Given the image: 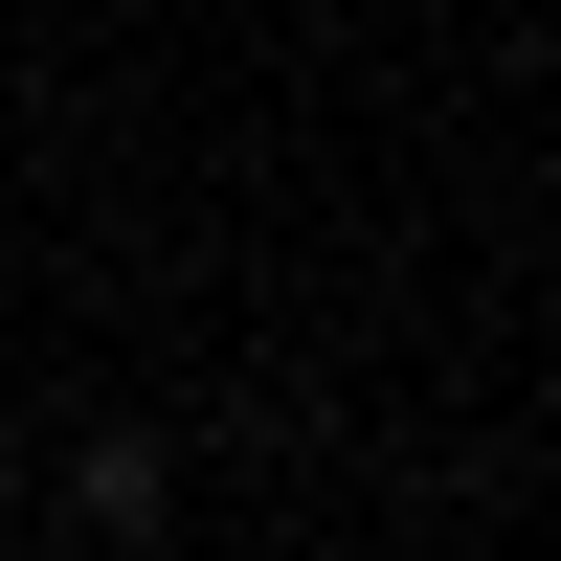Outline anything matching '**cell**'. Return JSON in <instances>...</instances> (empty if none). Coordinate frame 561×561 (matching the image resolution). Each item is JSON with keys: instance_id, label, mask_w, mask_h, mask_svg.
<instances>
[{"instance_id": "6da1fadb", "label": "cell", "mask_w": 561, "mask_h": 561, "mask_svg": "<svg viewBox=\"0 0 561 561\" xmlns=\"http://www.w3.org/2000/svg\"><path fill=\"white\" fill-rule=\"evenodd\" d=\"M68 539H90V561H158V539H180V427H90V449H68Z\"/></svg>"}, {"instance_id": "7a4b0ae2", "label": "cell", "mask_w": 561, "mask_h": 561, "mask_svg": "<svg viewBox=\"0 0 561 561\" xmlns=\"http://www.w3.org/2000/svg\"><path fill=\"white\" fill-rule=\"evenodd\" d=\"M0 539H23V472H0Z\"/></svg>"}]
</instances>
